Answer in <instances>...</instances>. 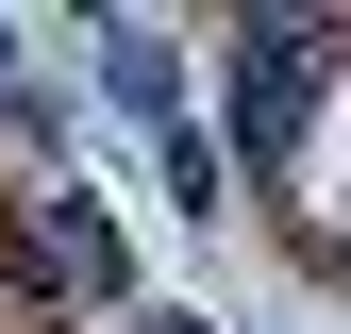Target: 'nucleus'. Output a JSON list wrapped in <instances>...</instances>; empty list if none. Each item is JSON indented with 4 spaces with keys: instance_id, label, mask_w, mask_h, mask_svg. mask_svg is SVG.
I'll list each match as a JSON object with an SVG mask.
<instances>
[{
    "instance_id": "obj_2",
    "label": "nucleus",
    "mask_w": 351,
    "mask_h": 334,
    "mask_svg": "<svg viewBox=\"0 0 351 334\" xmlns=\"http://www.w3.org/2000/svg\"><path fill=\"white\" fill-rule=\"evenodd\" d=\"M101 84H117L134 117H167V101H184V67H167V34H134V17L101 34Z\"/></svg>"
},
{
    "instance_id": "obj_1",
    "label": "nucleus",
    "mask_w": 351,
    "mask_h": 334,
    "mask_svg": "<svg viewBox=\"0 0 351 334\" xmlns=\"http://www.w3.org/2000/svg\"><path fill=\"white\" fill-rule=\"evenodd\" d=\"M318 84H335V34H318V17H251V34H234V151H251V184L301 167Z\"/></svg>"
}]
</instances>
